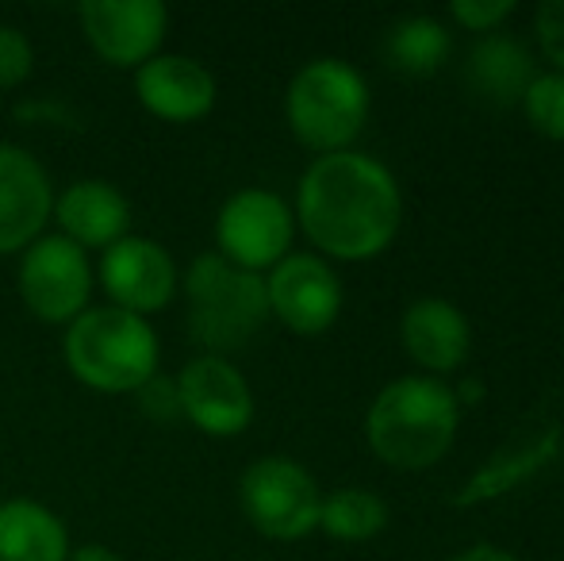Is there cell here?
Segmentation results:
<instances>
[{
  "label": "cell",
  "mask_w": 564,
  "mask_h": 561,
  "mask_svg": "<svg viewBox=\"0 0 564 561\" xmlns=\"http://www.w3.org/2000/svg\"><path fill=\"white\" fill-rule=\"evenodd\" d=\"M54 208L51 177L23 147L0 142V255L35 242Z\"/></svg>",
  "instance_id": "cell-13"
},
{
  "label": "cell",
  "mask_w": 564,
  "mask_h": 561,
  "mask_svg": "<svg viewBox=\"0 0 564 561\" xmlns=\"http://www.w3.org/2000/svg\"><path fill=\"white\" fill-rule=\"evenodd\" d=\"M100 281H105L108 296L116 300V308L147 320L150 312H162L173 300V292H177V266H173V258L154 239L123 235L100 258Z\"/></svg>",
  "instance_id": "cell-12"
},
{
  "label": "cell",
  "mask_w": 564,
  "mask_h": 561,
  "mask_svg": "<svg viewBox=\"0 0 564 561\" xmlns=\"http://www.w3.org/2000/svg\"><path fill=\"white\" fill-rule=\"evenodd\" d=\"M69 561H123L116 554V550H108V547H82Z\"/></svg>",
  "instance_id": "cell-28"
},
{
  "label": "cell",
  "mask_w": 564,
  "mask_h": 561,
  "mask_svg": "<svg viewBox=\"0 0 564 561\" xmlns=\"http://www.w3.org/2000/svg\"><path fill=\"white\" fill-rule=\"evenodd\" d=\"M142 397V412L154 416V420H173V416H181V400H177V381L173 377H162L154 374L147 385H139L134 389Z\"/></svg>",
  "instance_id": "cell-25"
},
{
  "label": "cell",
  "mask_w": 564,
  "mask_h": 561,
  "mask_svg": "<svg viewBox=\"0 0 564 561\" xmlns=\"http://www.w3.org/2000/svg\"><path fill=\"white\" fill-rule=\"evenodd\" d=\"M219 258L238 270H265L289 258L292 247V208L269 188H242L219 208L216 219Z\"/></svg>",
  "instance_id": "cell-8"
},
{
  "label": "cell",
  "mask_w": 564,
  "mask_h": 561,
  "mask_svg": "<svg viewBox=\"0 0 564 561\" xmlns=\"http://www.w3.org/2000/svg\"><path fill=\"white\" fill-rule=\"evenodd\" d=\"M453 561H519L511 554V550H499V547H491V542H480V547H468L460 558H453Z\"/></svg>",
  "instance_id": "cell-26"
},
{
  "label": "cell",
  "mask_w": 564,
  "mask_h": 561,
  "mask_svg": "<svg viewBox=\"0 0 564 561\" xmlns=\"http://www.w3.org/2000/svg\"><path fill=\"white\" fill-rule=\"evenodd\" d=\"M69 539L62 519L35 500L0 504V561H66Z\"/></svg>",
  "instance_id": "cell-18"
},
{
  "label": "cell",
  "mask_w": 564,
  "mask_h": 561,
  "mask_svg": "<svg viewBox=\"0 0 564 561\" xmlns=\"http://www.w3.org/2000/svg\"><path fill=\"white\" fill-rule=\"evenodd\" d=\"M384 54L400 74L411 77H431L442 69L449 54V35L438 20L431 15H408L400 20L384 39Z\"/></svg>",
  "instance_id": "cell-19"
},
{
  "label": "cell",
  "mask_w": 564,
  "mask_h": 561,
  "mask_svg": "<svg viewBox=\"0 0 564 561\" xmlns=\"http://www.w3.org/2000/svg\"><path fill=\"white\" fill-rule=\"evenodd\" d=\"M173 381H177L181 416H188L204 434L230 439L250 427L253 392L227 358H216V354L193 358Z\"/></svg>",
  "instance_id": "cell-10"
},
{
  "label": "cell",
  "mask_w": 564,
  "mask_h": 561,
  "mask_svg": "<svg viewBox=\"0 0 564 561\" xmlns=\"http://www.w3.org/2000/svg\"><path fill=\"white\" fill-rule=\"evenodd\" d=\"M319 527L338 542H365L388 527V504L369 488H338L323 500Z\"/></svg>",
  "instance_id": "cell-20"
},
{
  "label": "cell",
  "mask_w": 564,
  "mask_h": 561,
  "mask_svg": "<svg viewBox=\"0 0 564 561\" xmlns=\"http://www.w3.org/2000/svg\"><path fill=\"white\" fill-rule=\"evenodd\" d=\"M453 397H457V404H480V400H484V385L476 381V377H468V381H460L457 389H453Z\"/></svg>",
  "instance_id": "cell-27"
},
{
  "label": "cell",
  "mask_w": 564,
  "mask_h": 561,
  "mask_svg": "<svg viewBox=\"0 0 564 561\" xmlns=\"http://www.w3.org/2000/svg\"><path fill=\"white\" fill-rule=\"evenodd\" d=\"M54 219H58L62 235L77 242L82 250L100 247L108 250L127 235L131 224V204L108 181H77L54 204Z\"/></svg>",
  "instance_id": "cell-16"
},
{
  "label": "cell",
  "mask_w": 564,
  "mask_h": 561,
  "mask_svg": "<svg viewBox=\"0 0 564 561\" xmlns=\"http://www.w3.org/2000/svg\"><path fill=\"white\" fill-rule=\"evenodd\" d=\"M269 315L296 335H323L341 312V281L323 258L289 255L265 278Z\"/></svg>",
  "instance_id": "cell-9"
},
{
  "label": "cell",
  "mask_w": 564,
  "mask_h": 561,
  "mask_svg": "<svg viewBox=\"0 0 564 561\" xmlns=\"http://www.w3.org/2000/svg\"><path fill=\"white\" fill-rule=\"evenodd\" d=\"M188 331L208 354L224 358L242 350L269 320L265 281L250 270H238L219 255H200L185 278Z\"/></svg>",
  "instance_id": "cell-4"
},
{
  "label": "cell",
  "mask_w": 564,
  "mask_h": 561,
  "mask_svg": "<svg viewBox=\"0 0 564 561\" xmlns=\"http://www.w3.org/2000/svg\"><path fill=\"white\" fill-rule=\"evenodd\" d=\"M289 128L304 147L338 154L361 136L369 116V85L349 62L315 58L289 85Z\"/></svg>",
  "instance_id": "cell-5"
},
{
  "label": "cell",
  "mask_w": 564,
  "mask_h": 561,
  "mask_svg": "<svg viewBox=\"0 0 564 561\" xmlns=\"http://www.w3.org/2000/svg\"><path fill=\"white\" fill-rule=\"evenodd\" d=\"M162 0H85L82 28L89 46L112 66H147L165 39Z\"/></svg>",
  "instance_id": "cell-11"
},
{
  "label": "cell",
  "mask_w": 564,
  "mask_h": 561,
  "mask_svg": "<svg viewBox=\"0 0 564 561\" xmlns=\"http://www.w3.org/2000/svg\"><path fill=\"white\" fill-rule=\"evenodd\" d=\"M514 12V0H453L449 15L468 31H496Z\"/></svg>",
  "instance_id": "cell-23"
},
{
  "label": "cell",
  "mask_w": 564,
  "mask_h": 561,
  "mask_svg": "<svg viewBox=\"0 0 564 561\" xmlns=\"http://www.w3.org/2000/svg\"><path fill=\"white\" fill-rule=\"evenodd\" d=\"M468 89L488 105H522L530 82H534V58L519 39L507 35H488L468 51L465 62Z\"/></svg>",
  "instance_id": "cell-17"
},
{
  "label": "cell",
  "mask_w": 564,
  "mask_h": 561,
  "mask_svg": "<svg viewBox=\"0 0 564 561\" xmlns=\"http://www.w3.org/2000/svg\"><path fill=\"white\" fill-rule=\"evenodd\" d=\"M522 108H527V120L538 136L564 142V74L534 77L527 97H522Z\"/></svg>",
  "instance_id": "cell-21"
},
{
  "label": "cell",
  "mask_w": 564,
  "mask_h": 561,
  "mask_svg": "<svg viewBox=\"0 0 564 561\" xmlns=\"http://www.w3.org/2000/svg\"><path fill=\"white\" fill-rule=\"evenodd\" d=\"M296 216L307 239L330 258L365 262L400 231L403 196L388 165L369 154H323L300 177Z\"/></svg>",
  "instance_id": "cell-1"
},
{
  "label": "cell",
  "mask_w": 564,
  "mask_h": 561,
  "mask_svg": "<svg viewBox=\"0 0 564 561\" xmlns=\"http://www.w3.org/2000/svg\"><path fill=\"white\" fill-rule=\"evenodd\" d=\"M403 350L411 354V362H419L431 374H453L465 366L468 350H473V331L468 320L460 315L457 304L442 296H426L403 312L400 323Z\"/></svg>",
  "instance_id": "cell-15"
},
{
  "label": "cell",
  "mask_w": 564,
  "mask_h": 561,
  "mask_svg": "<svg viewBox=\"0 0 564 561\" xmlns=\"http://www.w3.org/2000/svg\"><path fill=\"white\" fill-rule=\"evenodd\" d=\"M66 362L97 392H134L158 374L150 323L123 308H89L66 331Z\"/></svg>",
  "instance_id": "cell-3"
},
{
  "label": "cell",
  "mask_w": 564,
  "mask_h": 561,
  "mask_svg": "<svg viewBox=\"0 0 564 561\" xmlns=\"http://www.w3.org/2000/svg\"><path fill=\"white\" fill-rule=\"evenodd\" d=\"M238 500L253 531L265 539L292 542L319 527V485L292 457H258L238 481Z\"/></svg>",
  "instance_id": "cell-6"
},
{
  "label": "cell",
  "mask_w": 564,
  "mask_h": 561,
  "mask_svg": "<svg viewBox=\"0 0 564 561\" xmlns=\"http://www.w3.org/2000/svg\"><path fill=\"white\" fill-rule=\"evenodd\" d=\"M460 404L449 385L434 377H400L377 392L365 434L372 454L392 470H431L453 446Z\"/></svg>",
  "instance_id": "cell-2"
},
{
  "label": "cell",
  "mask_w": 564,
  "mask_h": 561,
  "mask_svg": "<svg viewBox=\"0 0 564 561\" xmlns=\"http://www.w3.org/2000/svg\"><path fill=\"white\" fill-rule=\"evenodd\" d=\"M139 100L170 123H193L216 105V77L185 54H154L134 77Z\"/></svg>",
  "instance_id": "cell-14"
},
{
  "label": "cell",
  "mask_w": 564,
  "mask_h": 561,
  "mask_svg": "<svg viewBox=\"0 0 564 561\" xmlns=\"http://www.w3.org/2000/svg\"><path fill=\"white\" fill-rule=\"evenodd\" d=\"M20 292L31 315L46 323H74L82 312H89V255L77 242H69L66 235L31 242L20 266Z\"/></svg>",
  "instance_id": "cell-7"
},
{
  "label": "cell",
  "mask_w": 564,
  "mask_h": 561,
  "mask_svg": "<svg viewBox=\"0 0 564 561\" xmlns=\"http://www.w3.org/2000/svg\"><path fill=\"white\" fill-rule=\"evenodd\" d=\"M534 31H538V43H542V54L564 74V0H545V4H538Z\"/></svg>",
  "instance_id": "cell-24"
},
{
  "label": "cell",
  "mask_w": 564,
  "mask_h": 561,
  "mask_svg": "<svg viewBox=\"0 0 564 561\" xmlns=\"http://www.w3.org/2000/svg\"><path fill=\"white\" fill-rule=\"evenodd\" d=\"M31 66H35V51L28 35L20 28H0V89H15L20 82H28Z\"/></svg>",
  "instance_id": "cell-22"
}]
</instances>
